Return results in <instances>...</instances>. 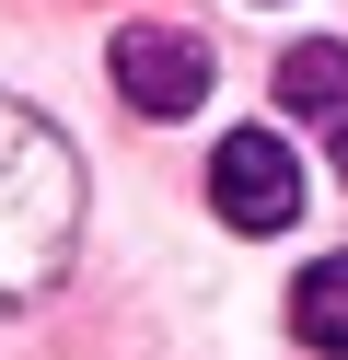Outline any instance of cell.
Listing matches in <instances>:
<instances>
[{"label": "cell", "mask_w": 348, "mask_h": 360, "mask_svg": "<svg viewBox=\"0 0 348 360\" xmlns=\"http://www.w3.org/2000/svg\"><path fill=\"white\" fill-rule=\"evenodd\" d=\"M337 186H348V117H337Z\"/></svg>", "instance_id": "cell-6"}, {"label": "cell", "mask_w": 348, "mask_h": 360, "mask_svg": "<svg viewBox=\"0 0 348 360\" xmlns=\"http://www.w3.org/2000/svg\"><path fill=\"white\" fill-rule=\"evenodd\" d=\"M70 244H82V163L35 105L0 94V314L58 290Z\"/></svg>", "instance_id": "cell-1"}, {"label": "cell", "mask_w": 348, "mask_h": 360, "mask_svg": "<svg viewBox=\"0 0 348 360\" xmlns=\"http://www.w3.org/2000/svg\"><path fill=\"white\" fill-rule=\"evenodd\" d=\"M209 210L232 221V233H290L302 221V163L278 128H232L221 151H209Z\"/></svg>", "instance_id": "cell-2"}, {"label": "cell", "mask_w": 348, "mask_h": 360, "mask_svg": "<svg viewBox=\"0 0 348 360\" xmlns=\"http://www.w3.org/2000/svg\"><path fill=\"white\" fill-rule=\"evenodd\" d=\"M116 94L139 105V117H198L209 105V47L174 24H128L116 35Z\"/></svg>", "instance_id": "cell-3"}, {"label": "cell", "mask_w": 348, "mask_h": 360, "mask_svg": "<svg viewBox=\"0 0 348 360\" xmlns=\"http://www.w3.org/2000/svg\"><path fill=\"white\" fill-rule=\"evenodd\" d=\"M278 105H290V117H348V47H290L278 58Z\"/></svg>", "instance_id": "cell-5"}, {"label": "cell", "mask_w": 348, "mask_h": 360, "mask_svg": "<svg viewBox=\"0 0 348 360\" xmlns=\"http://www.w3.org/2000/svg\"><path fill=\"white\" fill-rule=\"evenodd\" d=\"M290 337L325 349V360H348V256H314L290 279Z\"/></svg>", "instance_id": "cell-4"}]
</instances>
